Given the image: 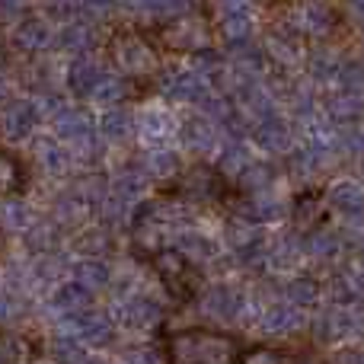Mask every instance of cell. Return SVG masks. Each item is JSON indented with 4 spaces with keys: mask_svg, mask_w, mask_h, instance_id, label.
<instances>
[{
    "mask_svg": "<svg viewBox=\"0 0 364 364\" xmlns=\"http://www.w3.org/2000/svg\"><path fill=\"white\" fill-rule=\"evenodd\" d=\"M119 320L125 323L128 329H147L157 326L160 320V307L151 304L147 297H128V301L119 304Z\"/></svg>",
    "mask_w": 364,
    "mask_h": 364,
    "instance_id": "13",
    "label": "cell"
},
{
    "mask_svg": "<svg viewBox=\"0 0 364 364\" xmlns=\"http://www.w3.org/2000/svg\"><path fill=\"white\" fill-rule=\"evenodd\" d=\"M294 218H297V224H307V220L316 218V198H314V195H310V198H301V205H297Z\"/></svg>",
    "mask_w": 364,
    "mask_h": 364,
    "instance_id": "47",
    "label": "cell"
},
{
    "mask_svg": "<svg viewBox=\"0 0 364 364\" xmlns=\"http://www.w3.org/2000/svg\"><path fill=\"white\" fill-rule=\"evenodd\" d=\"M348 16H352L355 26L364 29V0H352V4H348Z\"/></svg>",
    "mask_w": 364,
    "mask_h": 364,
    "instance_id": "53",
    "label": "cell"
},
{
    "mask_svg": "<svg viewBox=\"0 0 364 364\" xmlns=\"http://www.w3.org/2000/svg\"><path fill=\"white\" fill-rule=\"evenodd\" d=\"M333 291H336V297H339V301H348V297L355 294V288L348 284V278H336V282H333Z\"/></svg>",
    "mask_w": 364,
    "mask_h": 364,
    "instance_id": "51",
    "label": "cell"
},
{
    "mask_svg": "<svg viewBox=\"0 0 364 364\" xmlns=\"http://www.w3.org/2000/svg\"><path fill=\"white\" fill-rule=\"evenodd\" d=\"M294 23H297V32H301L304 38H323V36L333 32L336 13L329 10L323 0H307V4L297 6Z\"/></svg>",
    "mask_w": 364,
    "mask_h": 364,
    "instance_id": "6",
    "label": "cell"
},
{
    "mask_svg": "<svg viewBox=\"0 0 364 364\" xmlns=\"http://www.w3.org/2000/svg\"><path fill=\"white\" fill-rule=\"evenodd\" d=\"M48 38H51V32H48V26H45L42 19H26V23H19V29H16V45L19 48H26V51L45 48Z\"/></svg>",
    "mask_w": 364,
    "mask_h": 364,
    "instance_id": "25",
    "label": "cell"
},
{
    "mask_svg": "<svg viewBox=\"0 0 364 364\" xmlns=\"http://www.w3.org/2000/svg\"><path fill=\"white\" fill-rule=\"evenodd\" d=\"M339 83L342 90H352V93H361L364 90V64L361 61H346L339 64Z\"/></svg>",
    "mask_w": 364,
    "mask_h": 364,
    "instance_id": "41",
    "label": "cell"
},
{
    "mask_svg": "<svg viewBox=\"0 0 364 364\" xmlns=\"http://www.w3.org/2000/svg\"><path fill=\"white\" fill-rule=\"evenodd\" d=\"M355 329H358V323L352 320L348 310H326V314L316 320V336H320L323 342H339V339H346V336H352Z\"/></svg>",
    "mask_w": 364,
    "mask_h": 364,
    "instance_id": "16",
    "label": "cell"
},
{
    "mask_svg": "<svg viewBox=\"0 0 364 364\" xmlns=\"http://www.w3.org/2000/svg\"><path fill=\"white\" fill-rule=\"evenodd\" d=\"M192 0H154V19L160 23H176V19L192 13Z\"/></svg>",
    "mask_w": 364,
    "mask_h": 364,
    "instance_id": "36",
    "label": "cell"
},
{
    "mask_svg": "<svg viewBox=\"0 0 364 364\" xmlns=\"http://www.w3.org/2000/svg\"><path fill=\"white\" fill-rule=\"evenodd\" d=\"M4 218H6V230H29L32 227V211L23 201H6L4 205Z\"/></svg>",
    "mask_w": 364,
    "mask_h": 364,
    "instance_id": "39",
    "label": "cell"
},
{
    "mask_svg": "<svg viewBox=\"0 0 364 364\" xmlns=\"http://www.w3.org/2000/svg\"><path fill=\"white\" fill-rule=\"evenodd\" d=\"M122 4L132 13H147V16H154V0H122Z\"/></svg>",
    "mask_w": 364,
    "mask_h": 364,
    "instance_id": "50",
    "label": "cell"
},
{
    "mask_svg": "<svg viewBox=\"0 0 364 364\" xmlns=\"http://www.w3.org/2000/svg\"><path fill=\"white\" fill-rule=\"evenodd\" d=\"M304 250H307V246H301L294 237H284V240H278V246L272 250V259H275V265H294Z\"/></svg>",
    "mask_w": 364,
    "mask_h": 364,
    "instance_id": "43",
    "label": "cell"
},
{
    "mask_svg": "<svg viewBox=\"0 0 364 364\" xmlns=\"http://www.w3.org/2000/svg\"><path fill=\"white\" fill-rule=\"evenodd\" d=\"M176 250L179 252H186V256H192V259H211L214 252V243L208 237H201V233H192V230H182L179 237H176Z\"/></svg>",
    "mask_w": 364,
    "mask_h": 364,
    "instance_id": "31",
    "label": "cell"
},
{
    "mask_svg": "<svg viewBox=\"0 0 364 364\" xmlns=\"http://www.w3.org/2000/svg\"><path fill=\"white\" fill-rule=\"evenodd\" d=\"M109 55L132 77L147 74V70H154V64H157V58L147 48V42L141 36H134V32H119V36L112 38V45H109Z\"/></svg>",
    "mask_w": 364,
    "mask_h": 364,
    "instance_id": "3",
    "label": "cell"
},
{
    "mask_svg": "<svg viewBox=\"0 0 364 364\" xmlns=\"http://www.w3.org/2000/svg\"><path fill=\"white\" fill-rule=\"evenodd\" d=\"M252 160H250V154H246V147H240V144H233V147H227L224 151V157H220V173H233V176H243V170L250 166Z\"/></svg>",
    "mask_w": 364,
    "mask_h": 364,
    "instance_id": "38",
    "label": "cell"
},
{
    "mask_svg": "<svg viewBox=\"0 0 364 364\" xmlns=\"http://www.w3.org/2000/svg\"><path fill=\"white\" fill-rule=\"evenodd\" d=\"M147 173L144 170H122L119 176L112 179V195L119 205H128V201H134L141 192L147 188Z\"/></svg>",
    "mask_w": 364,
    "mask_h": 364,
    "instance_id": "21",
    "label": "cell"
},
{
    "mask_svg": "<svg viewBox=\"0 0 364 364\" xmlns=\"http://www.w3.org/2000/svg\"><path fill=\"white\" fill-rule=\"evenodd\" d=\"M179 188L186 198H201V201H211L224 192V173L214 170V166H205V164H195L188 166L186 173L179 176Z\"/></svg>",
    "mask_w": 364,
    "mask_h": 364,
    "instance_id": "5",
    "label": "cell"
},
{
    "mask_svg": "<svg viewBox=\"0 0 364 364\" xmlns=\"http://www.w3.org/2000/svg\"><path fill=\"white\" fill-rule=\"evenodd\" d=\"M55 132L58 138H64L68 144H90L93 138V122L80 109H58L55 115Z\"/></svg>",
    "mask_w": 364,
    "mask_h": 364,
    "instance_id": "9",
    "label": "cell"
},
{
    "mask_svg": "<svg viewBox=\"0 0 364 364\" xmlns=\"http://www.w3.org/2000/svg\"><path fill=\"white\" fill-rule=\"evenodd\" d=\"M297 326H301V314H297L294 307H288V304H284V307L275 304V307L262 316V329L269 336H288V333H294Z\"/></svg>",
    "mask_w": 364,
    "mask_h": 364,
    "instance_id": "22",
    "label": "cell"
},
{
    "mask_svg": "<svg viewBox=\"0 0 364 364\" xmlns=\"http://www.w3.org/2000/svg\"><path fill=\"white\" fill-rule=\"evenodd\" d=\"M154 269H157L160 282L166 284V291H170L173 297H192L195 288H198V275H195V269L188 265V256L179 250H170V252H157L154 256Z\"/></svg>",
    "mask_w": 364,
    "mask_h": 364,
    "instance_id": "2",
    "label": "cell"
},
{
    "mask_svg": "<svg viewBox=\"0 0 364 364\" xmlns=\"http://www.w3.org/2000/svg\"><path fill=\"white\" fill-rule=\"evenodd\" d=\"M164 93L176 102H205L208 100V80L198 74V70H182V74H173L166 80Z\"/></svg>",
    "mask_w": 364,
    "mask_h": 364,
    "instance_id": "11",
    "label": "cell"
},
{
    "mask_svg": "<svg viewBox=\"0 0 364 364\" xmlns=\"http://www.w3.org/2000/svg\"><path fill=\"white\" fill-rule=\"evenodd\" d=\"M23 186H26L23 166H19V160L13 157V154H6V157H4V188H6L10 195H16Z\"/></svg>",
    "mask_w": 364,
    "mask_h": 364,
    "instance_id": "44",
    "label": "cell"
},
{
    "mask_svg": "<svg viewBox=\"0 0 364 364\" xmlns=\"http://www.w3.org/2000/svg\"><path fill=\"white\" fill-rule=\"evenodd\" d=\"M19 4H23V0H4V6H6V10H16Z\"/></svg>",
    "mask_w": 364,
    "mask_h": 364,
    "instance_id": "55",
    "label": "cell"
},
{
    "mask_svg": "<svg viewBox=\"0 0 364 364\" xmlns=\"http://www.w3.org/2000/svg\"><path fill=\"white\" fill-rule=\"evenodd\" d=\"M51 358L58 364H90L87 348L80 346V339H55L51 342Z\"/></svg>",
    "mask_w": 364,
    "mask_h": 364,
    "instance_id": "33",
    "label": "cell"
},
{
    "mask_svg": "<svg viewBox=\"0 0 364 364\" xmlns=\"http://www.w3.org/2000/svg\"><path fill=\"white\" fill-rule=\"evenodd\" d=\"M100 134L109 141V144H122V141H128V134H132V119H128V112H122V109L106 112L102 122H100Z\"/></svg>",
    "mask_w": 364,
    "mask_h": 364,
    "instance_id": "26",
    "label": "cell"
},
{
    "mask_svg": "<svg viewBox=\"0 0 364 364\" xmlns=\"http://www.w3.org/2000/svg\"><path fill=\"white\" fill-rule=\"evenodd\" d=\"M179 138L188 151L208 154L214 147V141H218V132H214V125L205 119V115H188V119L179 125Z\"/></svg>",
    "mask_w": 364,
    "mask_h": 364,
    "instance_id": "12",
    "label": "cell"
},
{
    "mask_svg": "<svg viewBox=\"0 0 364 364\" xmlns=\"http://www.w3.org/2000/svg\"><path fill=\"white\" fill-rule=\"evenodd\" d=\"M205 310L211 316H218V320H237L240 310H243V297H240V291L218 284V288H211L205 294Z\"/></svg>",
    "mask_w": 364,
    "mask_h": 364,
    "instance_id": "15",
    "label": "cell"
},
{
    "mask_svg": "<svg viewBox=\"0 0 364 364\" xmlns=\"http://www.w3.org/2000/svg\"><path fill=\"white\" fill-rule=\"evenodd\" d=\"M4 364H16V346H13V339L4 342Z\"/></svg>",
    "mask_w": 364,
    "mask_h": 364,
    "instance_id": "54",
    "label": "cell"
},
{
    "mask_svg": "<svg viewBox=\"0 0 364 364\" xmlns=\"http://www.w3.org/2000/svg\"><path fill=\"white\" fill-rule=\"evenodd\" d=\"M80 250L83 252H102V250H106V233H100V230L87 233V237H83V243H80Z\"/></svg>",
    "mask_w": 364,
    "mask_h": 364,
    "instance_id": "49",
    "label": "cell"
},
{
    "mask_svg": "<svg viewBox=\"0 0 364 364\" xmlns=\"http://www.w3.org/2000/svg\"><path fill=\"white\" fill-rule=\"evenodd\" d=\"M304 246H307V252H314L316 259H329V256H336V250H339V240H336L329 230H316L304 240Z\"/></svg>",
    "mask_w": 364,
    "mask_h": 364,
    "instance_id": "37",
    "label": "cell"
},
{
    "mask_svg": "<svg viewBox=\"0 0 364 364\" xmlns=\"http://www.w3.org/2000/svg\"><path fill=\"white\" fill-rule=\"evenodd\" d=\"M252 138H256V144L262 147V151L284 154L291 147V128L284 125V122L278 119L275 112H272V115H265V119L256 122V128H252Z\"/></svg>",
    "mask_w": 364,
    "mask_h": 364,
    "instance_id": "10",
    "label": "cell"
},
{
    "mask_svg": "<svg viewBox=\"0 0 364 364\" xmlns=\"http://www.w3.org/2000/svg\"><path fill=\"white\" fill-rule=\"evenodd\" d=\"M36 160L42 164V170H48V173H61L64 170V154L51 138H38L36 141Z\"/></svg>",
    "mask_w": 364,
    "mask_h": 364,
    "instance_id": "35",
    "label": "cell"
},
{
    "mask_svg": "<svg viewBox=\"0 0 364 364\" xmlns=\"http://www.w3.org/2000/svg\"><path fill=\"white\" fill-rule=\"evenodd\" d=\"M220 36L233 45V48H243L250 45L252 38V19L250 13H233V16H224L220 19Z\"/></svg>",
    "mask_w": 364,
    "mask_h": 364,
    "instance_id": "24",
    "label": "cell"
},
{
    "mask_svg": "<svg viewBox=\"0 0 364 364\" xmlns=\"http://www.w3.org/2000/svg\"><path fill=\"white\" fill-rule=\"evenodd\" d=\"M326 112L333 122H342V125H352V122H358L361 115V100L358 93H352V90H342V93H333L326 102Z\"/></svg>",
    "mask_w": 364,
    "mask_h": 364,
    "instance_id": "20",
    "label": "cell"
},
{
    "mask_svg": "<svg viewBox=\"0 0 364 364\" xmlns=\"http://www.w3.org/2000/svg\"><path fill=\"white\" fill-rule=\"evenodd\" d=\"M55 307L61 310L64 316H77V314H87L90 310V288L80 282H70L61 284L55 294Z\"/></svg>",
    "mask_w": 364,
    "mask_h": 364,
    "instance_id": "18",
    "label": "cell"
},
{
    "mask_svg": "<svg viewBox=\"0 0 364 364\" xmlns=\"http://www.w3.org/2000/svg\"><path fill=\"white\" fill-rule=\"evenodd\" d=\"M329 205L339 214H346V218H358V214H364V188L352 179L336 182L329 188Z\"/></svg>",
    "mask_w": 364,
    "mask_h": 364,
    "instance_id": "14",
    "label": "cell"
},
{
    "mask_svg": "<svg viewBox=\"0 0 364 364\" xmlns=\"http://www.w3.org/2000/svg\"><path fill=\"white\" fill-rule=\"evenodd\" d=\"M68 333L80 342H90V346H109L115 336L112 329V320L102 314H77V316H68Z\"/></svg>",
    "mask_w": 364,
    "mask_h": 364,
    "instance_id": "7",
    "label": "cell"
},
{
    "mask_svg": "<svg viewBox=\"0 0 364 364\" xmlns=\"http://www.w3.org/2000/svg\"><path fill=\"white\" fill-rule=\"evenodd\" d=\"M61 45L64 51H70V55H83V51H90L93 48V29L90 26H83V23H74V26H68V29L61 32Z\"/></svg>",
    "mask_w": 364,
    "mask_h": 364,
    "instance_id": "28",
    "label": "cell"
},
{
    "mask_svg": "<svg viewBox=\"0 0 364 364\" xmlns=\"http://www.w3.org/2000/svg\"><path fill=\"white\" fill-rule=\"evenodd\" d=\"M102 77H106V74L100 70V64H93V61H74V64H70L68 83H70V90H74L77 96H93Z\"/></svg>",
    "mask_w": 364,
    "mask_h": 364,
    "instance_id": "19",
    "label": "cell"
},
{
    "mask_svg": "<svg viewBox=\"0 0 364 364\" xmlns=\"http://www.w3.org/2000/svg\"><path fill=\"white\" fill-rule=\"evenodd\" d=\"M55 243H58V227L51 224V220H38V224H32L29 230H26V246L36 252L55 250Z\"/></svg>",
    "mask_w": 364,
    "mask_h": 364,
    "instance_id": "32",
    "label": "cell"
},
{
    "mask_svg": "<svg viewBox=\"0 0 364 364\" xmlns=\"http://www.w3.org/2000/svg\"><path fill=\"white\" fill-rule=\"evenodd\" d=\"M240 364H284V355L275 352V348H252V352L243 355Z\"/></svg>",
    "mask_w": 364,
    "mask_h": 364,
    "instance_id": "45",
    "label": "cell"
},
{
    "mask_svg": "<svg viewBox=\"0 0 364 364\" xmlns=\"http://www.w3.org/2000/svg\"><path fill=\"white\" fill-rule=\"evenodd\" d=\"M138 132H141V138H144L147 144H164V141L176 132V125H173V119L166 112H144L141 115Z\"/></svg>",
    "mask_w": 364,
    "mask_h": 364,
    "instance_id": "23",
    "label": "cell"
},
{
    "mask_svg": "<svg viewBox=\"0 0 364 364\" xmlns=\"http://www.w3.org/2000/svg\"><path fill=\"white\" fill-rule=\"evenodd\" d=\"M214 10L224 16H233V13H250V0H214Z\"/></svg>",
    "mask_w": 364,
    "mask_h": 364,
    "instance_id": "46",
    "label": "cell"
},
{
    "mask_svg": "<svg viewBox=\"0 0 364 364\" xmlns=\"http://www.w3.org/2000/svg\"><path fill=\"white\" fill-rule=\"evenodd\" d=\"M125 93H128V83L122 80V77H102L100 87H96V93H93V100L119 102V100H125Z\"/></svg>",
    "mask_w": 364,
    "mask_h": 364,
    "instance_id": "40",
    "label": "cell"
},
{
    "mask_svg": "<svg viewBox=\"0 0 364 364\" xmlns=\"http://www.w3.org/2000/svg\"><path fill=\"white\" fill-rule=\"evenodd\" d=\"M316 294H320V284H316L314 278H294V282L288 284L291 304H314Z\"/></svg>",
    "mask_w": 364,
    "mask_h": 364,
    "instance_id": "42",
    "label": "cell"
},
{
    "mask_svg": "<svg viewBox=\"0 0 364 364\" xmlns=\"http://www.w3.org/2000/svg\"><path fill=\"white\" fill-rule=\"evenodd\" d=\"M77 282L87 284L90 291L102 288V284H109V265L102 262V259H83V262L77 265Z\"/></svg>",
    "mask_w": 364,
    "mask_h": 364,
    "instance_id": "34",
    "label": "cell"
},
{
    "mask_svg": "<svg viewBox=\"0 0 364 364\" xmlns=\"http://www.w3.org/2000/svg\"><path fill=\"white\" fill-rule=\"evenodd\" d=\"M336 364H364V352H358V348H346V352L336 358Z\"/></svg>",
    "mask_w": 364,
    "mask_h": 364,
    "instance_id": "52",
    "label": "cell"
},
{
    "mask_svg": "<svg viewBox=\"0 0 364 364\" xmlns=\"http://www.w3.org/2000/svg\"><path fill=\"white\" fill-rule=\"evenodd\" d=\"M164 45L166 48H179V51H201L208 45V26L198 16H182L176 23L164 26Z\"/></svg>",
    "mask_w": 364,
    "mask_h": 364,
    "instance_id": "4",
    "label": "cell"
},
{
    "mask_svg": "<svg viewBox=\"0 0 364 364\" xmlns=\"http://www.w3.org/2000/svg\"><path fill=\"white\" fill-rule=\"evenodd\" d=\"M144 173L154 179H170L179 173V157L173 151H154L144 157Z\"/></svg>",
    "mask_w": 364,
    "mask_h": 364,
    "instance_id": "27",
    "label": "cell"
},
{
    "mask_svg": "<svg viewBox=\"0 0 364 364\" xmlns=\"http://www.w3.org/2000/svg\"><path fill=\"white\" fill-rule=\"evenodd\" d=\"M240 218L250 220V224H269V220L282 218V205L265 192H252L250 198H246V205L240 208Z\"/></svg>",
    "mask_w": 364,
    "mask_h": 364,
    "instance_id": "17",
    "label": "cell"
},
{
    "mask_svg": "<svg viewBox=\"0 0 364 364\" xmlns=\"http://www.w3.org/2000/svg\"><path fill=\"white\" fill-rule=\"evenodd\" d=\"M269 51L275 55V61H282V64H294V61H301L304 45H301V38H297V36H278V32H272V38H269Z\"/></svg>",
    "mask_w": 364,
    "mask_h": 364,
    "instance_id": "29",
    "label": "cell"
},
{
    "mask_svg": "<svg viewBox=\"0 0 364 364\" xmlns=\"http://www.w3.org/2000/svg\"><path fill=\"white\" fill-rule=\"evenodd\" d=\"M173 364H240V342L214 329H188L170 339Z\"/></svg>",
    "mask_w": 364,
    "mask_h": 364,
    "instance_id": "1",
    "label": "cell"
},
{
    "mask_svg": "<svg viewBox=\"0 0 364 364\" xmlns=\"http://www.w3.org/2000/svg\"><path fill=\"white\" fill-rule=\"evenodd\" d=\"M38 122V109L26 100H13L4 106V134L6 141H26Z\"/></svg>",
    "mask_w": 364,
    "mask_h": 364,
    "instance_id": "8",
    "label": "cell"
},
{
    "mask_svg": "<svg viewBox=\"0 0 364 364\" xmlns=\"http://www.w3.org/2000/svg\"><path fill=\"white\" fill-rule=\"evenodd\" d=\"M83 13H90V16H96V19H106L109 13H112V0H87Z\"/></svg>",
    "mask_w": 364,
    "mask_h": 364,
    "instance_id": "48",
    "label": "cell"
},
{
    "mask_svg": "<svg viewBox=\"0 0 364 364\" xmlns=\"http://www.w3.org/2000/svg\"><path fill=\"white\" fill-rule=\"evenodd\" d=\"M272 179H275V166L272 164H250L243 170V176H240V188H246V192H265V188L272 186Z\"/></svg>",
    "mask_w": 364,
    "mask_h": 364,
    "instance_id": "30",
    "label": "cell"
}]
</instances>
